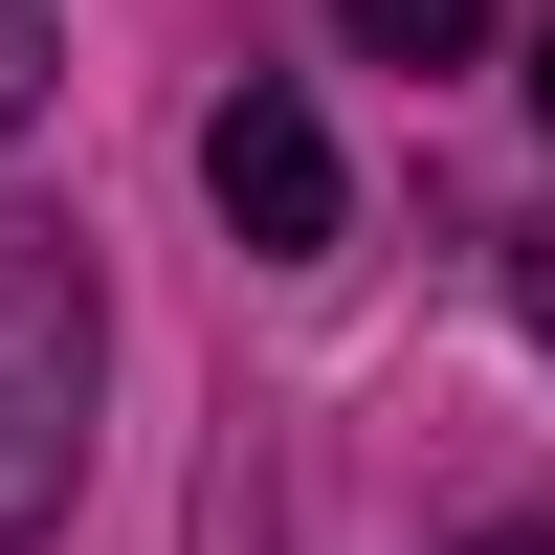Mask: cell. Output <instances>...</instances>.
<instances>
[{"mask_svg":"<svg viewBox=\"0 0 555 555\" xmlns=\"http://www.w3.org/2000/svg\"><path fill=\"white\" fill-rule=\"evenodd\" d=\"M201 201H222V245H245V267H311V245H334V201H356V178H334V112H311L289 67H245V89L201 112Z\"/></svg>","mask_w":555,"mask_h":555,"instance_id":"2","label":"cell"},{"mask_svg":"<svg viewBox=\"0 0 555 555\" xmlns=\"http://www.w3.org/2000/svg\"><path fill=\"white\" fill-rule=\"evenodd\" d=\"M44 89H67V0H0V133H23Z\"/></svg>","mask_w":555,"mask_h":555,"instance_id":"4","label":"cell"},{"mask_svg":"<svg viewBox=\"0 0 555 555\" xmlns=\"http://www.w3.org/2000/svg\"><path fill=\"white\" fill-rule=\"evenodd\" d=\"M467 555H555V512H512V533H467Z\"/></svg>","mask_w":555,"mask_h":555,"instance_id":"6","label":"cell"},{"mask_svg":"<svg viewBox=\"0 0 555 555\" xmlns=\"http://www.w3.org/2000/svg\"><path fill=\"white\" fill-rule=\"evenodd\" d=\"M533 112H555V23H533Z\"/></svg>","mask_w":555,"mask_h":555,"instance_id":"7","label":"cell"},{"mask_svg":"<svg viewBox=\"0 0 555 555\" xmlns=\"http://www.w3.org/2000/svg\"><path fill=\"white\" fill-rule=\"evenodd\" d=\"M89 356H112L89 245H67L44 201H0V555H44L67 489H89Z\"/></svg>","mask_w":555,"mask_h":555,"instance_id":"1","label":"cell"},{"mask_svg":"<svg viewBox=\"0 0 555 555\" xmlns=\"http://www.w3.org/2000/svg\"><path fill=\"white\" fill-rule=\"evenodd\" d=\"M512 311H533V334H555V222H533V245H512Z\"/></svg>","mask_w":555,"mask_h":555,"instance_id":"5","label":"cell"},{"mask_svg":"<svg viewBox=\"0 0 555 555\" xmlns=\"http://www.w3.org/2000/svg\"><path fill=\"white\" fill-rule=\"evenodd\" d=\"M334 23L378 44V67H467V23H489V0H334Z\"/></svg>","mask_w":555,"mask_h":555,"instance_id":"3","label":"cell"}]
</instances>
